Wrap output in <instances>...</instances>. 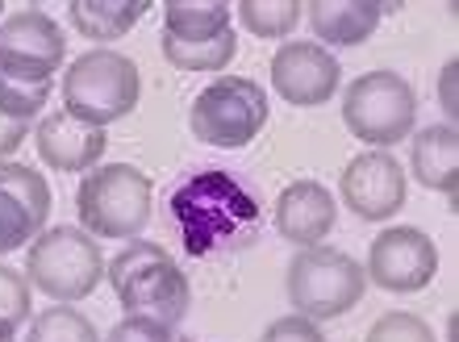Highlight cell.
<instances>
[{
	"instance_id": "obj_20",
	"label": "cell",
	"mask_w": 459,
	"mask_h": 342,
	"mask_svg": "<svg viewBox=\"0 0 459 342\" xmlns=\"http://www.w3.org/2000/svg\"><path fill=\"white\" fill-rule=\"evenodd\" d=\"M50 92H55V75L30 72L17 63H0V113H9L17 122H30L34 113L47 109Z\"/></svg>"
},
{
	"instance_id": "obj_31",
	"label": "cell",
	"mask_w": 459,
	"mask_h": 342,
	"mask_svg": "<svg viewBox=\"0 0 459 342\" xmlns=\"http://www.w3.org/2000/svg\"><path fill=\"white\" fill-rule=\"evenodd\" d=\"M0 342H4V338H0Z\"/></svg>"
},
{
	"instance_id": "obj_16",
	"label": "cell",
	"mask_w": 459,
	"mask_h": 342,
	"mask_svg": "<svg viewBox=\"0 0 459 342\" xmlns=\"http://www.w3.org/2000/svg\"><path fill=\"white\" fill-rule=\"evenodd\" d=\"M305 17L314 25L317 47H363L385 17L376 0H309Z\"/></svg>"
},
{
	"instance_id": "obj_5",
	"label": "cell",
	"mask_w": 459,
	"mask_h": 342,
	"mask_svg": "<svg viewBox=\"0 0 459 342\" xmlns=\"http://www.w3.org/2000/svg\"><path fill=\"white\" fill-rule=\"evenodd\" d=\"M292 309L309 321H334L363 301L368 276L347 251L334 246H301L284 276Z\"/></svg>"
},
{
	"instance_id": "obj_14",
	"label": "cell",
	"mask_w": 459,
	"mask_h": 342,
	"mask_svg": "<svg viewBox=\"0 0 459 342\" xmlns=\"http://www.w3.org/2000/svg\"><path fill=\"white\" fill-rule=\"evenodd\" d=\"M272 221H276V234L292 246H322L334 234V221H339V205H334V192L317 180H292L284 192L276 196V209H272Z\"/></svg>"
},
{
	"instance_id": "obj_3",
	"label": "cell",
	"mask_w": 459,
	"mask_h": 342,
	"mask_svg": "<svg viewBox=\"0 0 459 342\" xmlns=\"http://www.w3.org/2000/svg\"><path fill=\"white\" fill-rule=\"evenodd\" d=\"M143 97V75L130 55L109 47H92L80 59L67 63L63 75V113H72L88 125H113L130 117Z\"/></svg>"
},
{
	"instance_id": "obj_25",
	"label": "cell",
	"mask_w": 459,
	"mask_h": 342,
	"mask_svg": "<svg viewBox=\"0 0 459 342\" xmlns=\"http://www.w3.org/2000/svg\"><path fill=\"white\" fill-rule=\"evenodd\" d=\"M363 342H438L435 330L426 326L418 313H405V309H388L368 326Z\"/></svg>"
},
{
	"instance_id": "obj_23",
	"label": "cell",
	"mask_w": 459,
	"mask_h": 342,
	"mask_svg": "<svg viewBox=\"0 0 459 342\" xmlns=\"http://www.w3.org/2000/svg\"><path fill=\"white\" fill-rule=\"evenodd\" d=\"M25 342H100V334L80 309L50 305L30 318V338Z\"/></svg>"
},
{
	"instance_id": "obj_30",
	"label": "cell",
	"mask_w": 459,
	"mask_h": 342,
	"mask_svg": "<svg viewBox=\"0 0 459 342\" xmlns=\"http://www.w3.org/2000/svg\"><path fill=\"white\" fill-rule=\"evenodd\" d=\"M0 13H4V4H0Z\"/></svg>"
},
{
	"instance_id": "obj_19",
	"label": "cell",
	"mask_w": 459,
	"mask_h": 342,
	"mask_svg": "<svg viewBox=\"0 0 459 342\" xmlns=\"http://www.w3.org/2000/svg\"><path fill=\"white\" fill-rule=\"evenodd\" d=\"M151 13V0H72L67 17L88 42H117Z\"/></svg>"
},
{
	"instance_id": "obj_17",
	"label": "cell",
	"mask_w": 459,
	"mask_h": 342,
	"mask_svg": "<svg viewBox=\"0 0 459 342\" xmlns=\"http://www.w3.org/2000/svg\"><path fill=\"white\" fill-rule=\"evenodd\" d=\"M410 171L413 180L430 188V192H447L455 196V171H459V134L455 125H426L422 134L413 138L410 150Z\"/></svg>"
},
{
	"instance_id": "obj_22",
	"label": "cell",
	"mask_w": 459,
	"mask_h": 342,
	"mask_svg": "<svg viewBox=\"0 0 459 342\" xmlns=\"http://www.w3.org/2000/svg\"><path fill=\"white\" fill-rule=\"evenodd\" d=\"M234 13L242 30H251L255 38H284L301 25L305 4L301 0H238Z\"/></svg>"
},
{
	"instance_id": "obj_1",
	"label": "cell",
	"mask_w": 459,
	"mask_h": 342,
	"mask_svg": "<svg viewBox=\"0 0 459 342\" xmlns=\"http://www.w3.org/2000/svg\"><path fill=\"white\" fill-rule=\"evenodd\" d=\"M168 213L176 221L184 255L213 259L226 251H247L264 234V205L230 171H193L171 192Z\"/></svg>"
},
{
	"instance_id": "obj_8",
	"label": "cell",
	"mask_w": 459,
	"mask_h": 342,
	"mask_svg": "<svg viewBox=\"0 0 459 342\" xmlns=\"http://www.w3.org/2000/svg\"><path fill=\"white\" fill-rule=\"evenodd\" d=\"M342 122L368 147H397L418 122L413 84L401 80L397 72H363L342 92Z\"/></svg>"
},
{
	"instance_id": "obj_29",
	"label": "cell",
	"mask_w": 459,
	"mask_h": 342,
	"mask_svg": "<svg viewBox=\"0 0 459 342\" xmlns=\"http://www.w3.org/2000/svg\"><path fill=\"white\" fill-rule=\"evenodd\" d=\"M438 100H443V113L447 117H455V59L443 67V75H438Z\"/></svg>"
},
{
	"instance_id": "obj_10",
	"label": "cell",
	"mask_w": 459,
	"mask_h": 342,
	"mask_svg": "<svg viewBox=\"0 0 459 342\" xmlns=\"http://www.w3.org/2000/svg\"><path fill=\"white\" fill-rule=\"evenodd\" d=\"M339 196L359 221H388L405 209L410 175L388 150H363L342 167Z\"/></svg>"
},
{
	"instance_id": "obj_18",
	"label": "cell",
	"mask_w": 459,
	"mask_h": 342,
	"mask_svg": "<svg viewBox=\"0 0 459 342\" xmlns=\"http://www.w3.org/2000/svg\"><path fill=\"white\" fill-rule=\"evenodd\" d=\"M234 30V4L226 0H168L163 38L171 42H209Z\"/></svg>"
},
{
	"instance_id": "obj_27",
	"label": "cell",
	"mask_w": 459,
	"mask_h": 342,
	"mask_svg": "<svg viewBox=\"0 0 459 342\" xmlns=\"http://www.w3.org/2000/svg\"><path fill=\"white\" fill-rule=\"evenodd\" d=\"M259 342H326V334H322L317 321L301 318V313H289V318L272 321V326L259 334Z\"/></svg>"
},
{
	"instance_id": "obj_11",
	"label": "cell",
	"mask_w": 459,
	"mask_h": 342,
	"mask_svg": "<svg viewBox=\"0 0 459 342\" xmlns=\"http://www.w3.org/2000/svg\"><path fill=\"white\" fill-rule=\"evenodd\" d=\"M342 84V63L334 50L317 47V42H284L272 55V88L276 97L301 109L326 105Z\"/></svg>"
},
{
	"instance_id": "obj_9",
	"label": "cell",
	"mask_w": 459,
	"mask_h": 342,
	"mask_svg": "<svg viewBox=\"0 0 459 342\" xmlns=\"http://www.w3.org/2000/svg\"><path fill=\"white\" fill-rule=\"evenodd\" d=\"M438 271V246L435 238L418 226H388L368 251V284L380 293H422Z\"/></svg>"
},
{
	"instance_id": "obj_21",
	"label": "cell",
	"mask_w": 459,
	"mask_h": 342,
	"mask_svg": "<svg viewBox=\"0 0 459 342\" xmlns=\"http://www.w3.org/2000/svg\"><path fill=\"white\" fill-rule=\"evenodd\" d=\"M234 55H238L234 30L221 38H209V42H171V38H163V59L171 67H180V72H221V67L234 63Z\"/></svg>"
},
{
	"instance_id": "obj_28",
	"label": "cell",
	"mask_w": 459,
	"mask_h": 342,
	"mask_svg": "<svg viewBox=\"0 0 459 342\" xmlns=\"http://www.w3.org/2000/svg\"><path fill=\"white\" fill-rule=\"evenodd\" d=\"M25 134H30V122H17V117H9V113H0V163L22 147Z\"/></svg>"
},
{
	"instance_id": "obj_2",
	"label": "cell",
	"mask_w": 459,
	"mask_h": 342,
	"mask_svg": "<svg viewBox=\"0 0 459 342\" xmlns=\"http://www.w3.org/2000/svg\"><path fill=\"white\" fill-rule=\"evenodd\" d=\"M105 280L113 284V293L130 318H155L163 326H180L193 305V288H188L180 263L168 255V246L146 243V238L121 246L105 268Z\"/></svg>"
},
{
	"instance_id": "obj_4",
	"label": "cell",
	"mask_w": 459,
	"mask_h": 342,
	"mask_svg": "<svg viewBox=\"0 0 459 342\" xmlns=\"http://www.w3.org/2000/svg\"><path fill=\"white\" fill-rule=\"evenodd\" d=\"M75 213L92 238L134 243L151 226V175L134 163H100L80 180Z\"/></svg>"
},
{
	"instance_id": "obj_15",
	"label": "cell",
	"mask_w": 459,
	"mask_h": 342,
	"mask_svg": "<svg viewBox=\"0 0 459 342\" xmlns=\"http://www.w3.org/2000/svg\"><path fill=\"white\" fill-rule=\"evenodd\" d=\"M38 159L55 171H92L100 167V155L109 150V134L100 125H88L72 113H47L38 122Z\"/></svg>"
},
{
	"instance_id": "obj_26",
	"label": "cell",
	"mask_w": 459,
	"mask_h": 342,
	"mask_svg": "<svg viewBox=\"0 0 459 342\" xmlns=\"http://www.w3.org/2000/svg\"><path fill=\"white\" fill-rule=\"evenodd\" d=\"M105 342H176V334H171V326H163L155 318H130L126 313Z\"/></svg>"
},
{
	"instance_id": "obj_24",
	"label": "cell",
	"mask_w": 459,
	"mask_h": 342,
	"mask_svg": "<svg viewBox=\"0 0 459 342\" xmlns=\"http://www.w3.org/2000/svg\"><path fill=\"white\" fill-rule=\"evenodd\" d=\"M34 318V284L17 268L0 263V338L13 342V334Z\"/></svg>"
},
{
	"instance_id": "obj_7",
	"label": "cell",
	"mask_w": 459,
	"mask_h": 342,
	"mask_svg": "<svg viewBox=\"0 0 459 342\" xmlns=\"http://www.w3.org/2000/svg\"><path fill=\"white\" fill-rule=\"evenodd\" d=\"M267 92L255 80L242 75H221L213 84H205L193 100L188 113V130L201 147L218 150H238L251 147L267 125Z\"/></svg>"
},
{
	"instance_id": "obj_13",
	"label": "cell",
	"mask_w": 459,
	"mask_h": 342,
	"mask_svg": "<svg viewBox=\"0 0 459 342\" xmlns=\"http://www.w3.org/2000/svg\"><path fill=\"white\" fill-rule=\"evenodd\" d=\"M67 59V38L50 13L25 4L0 21V63H17L30 72L55 75Z\"/></svg>"
},
{
	"instance_id": "obj_12",
	"label": "cell",
	"mask_w": 459,
	"mask_h": 342,
	"mask_svg": "<svg viewBox=\"0 0 459 342\" xmlns=\"http://www.w3.org/2000/svg\"><path fill=\"white\" fill-rule=\"evenodd\" d=\"M50 184L25 163H0V255L30 246L47 230Z\"/></svg>"
},
{
	"instance_id": "obj_6",
	"label": "cell",
	"mask_w": 459,
	"mask_h": 342,
	"mask_svg": "<svg viewBox=\"0 0 459 342\" xmlns=\"http://www.w3.org/2000/svg\"><path fill=\"white\" fill-rule=\"evenodd\" d=\"M105 255L92 234L75 230V226H55L42 230L34 243L25 246V276L38 293L55 296V301H84L105 280Z\"/></svg>"
}]
</instances>
